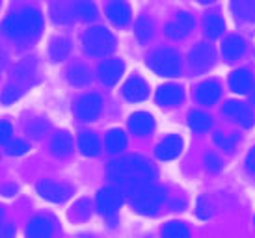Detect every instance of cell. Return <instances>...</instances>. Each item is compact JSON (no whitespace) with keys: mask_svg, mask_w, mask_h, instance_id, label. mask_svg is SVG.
Wrapping results in <instances>:
<instances>
[{"mask_svg":"<svg viewBox=\"0 0 255 238\" xmlns=\"http://www.w3.org/2000/svg\"><path fill=\"white\" fill-rule=\"evenodd\" d=\"M2 34L13 41H32L41 34L43 17L36 7H24L17 13H11L2 22Z\"/></svg>","mask_w":255,"mask_h":238,"instance_id":"obj_2","label":"cell"},{"mask_svg":"<svg viewBox=\"0 0 255 238\" xmlns=\"http://www.w3.org/2000/svg\"><path fill=\"white\" fill-rule=\"evenodd\" d=\"M78 149L86 156H97L101 151V141L93 132H82L78 136Z\"/></svg>","mask_w":255,"mask_h":238,"instance_id":"obj_25","label":"cell"},{"mask_svg":"<svg viewBox=\"0 0 255 238\" xmlns=\"http://www.w3.org/2000/svg\"><path fill=\"white\" fill-rule=\"evenodd\" d=\"M26 151H30V145L24 140H13L7 145V154H11V156H21Z\"/></svg>","mask_w":255,"mask_h":238,"instance_id":"obj_40","label":"cell"},{"mask_svg":"<svg viewBox=\"0 0 255 238\" xmlns=\"http://www.w3.org/2000/svg\"><path fill=\"white\" fill-rule=\"evenodd\" d=\"M130 15H132V9L125 2H110L107 6V17L116 26H125V24H128Z\"/></svg>","mask_w":255,"mask_h":238,"instance_id":"obj_20","label":"cell"},{"mask_svg":"<svg viewBox=\"0 0 255 238\" xmlns=\"http://www.w3.org/2000/svg\"><path fill=\"white\" fill-rule=\"evenodd\" d=\"M231 9L241 21L255 22V2H233Z\"/></svg>","mask_w":255,"mask_h":238,"instance_id":"obj_30","label":"cell"},{"mask_svg":"<svg viewBox=\"0 0 255 238\" xmlns=\"http://www.w3.org/2000/svg\"><path fill=\"white\" fill-rule=\"evenodd\" d=\"M67 80L73 86H84L90 82V71L82 63H73L71 67L67 69Z\"/></svg>","mask_w":255,"mask_h":238,"instance_id":"obj_28","label":"cell"},{"mask_svg":"<svg viewBox=\"0 0 255 238\" xmlns=\"http://www.w3.org/2000/svg\"><path fill=\"white\" fill-rule=\"evenodd\" d=\"M184 90L179 84H164L156 90L155 101L164 108H173L183 103Z\"/></svg>","mask_w":255,"mask_h":238,"instance_id":"obj_12","label":"cell"},{"mask_svg":"<svg viewBox=\"0 0 255 238\" xmlns=\"http://www.w3.org/2000/svg\"><path fill=\"white\" fill-rule=\"evenodd\" d=\"M107 173L112 181L120 182L121 186L127 182L134 181H155L156 179V169L153 164L138 154H128L123 156L120 160H114L108 164Z\"/></svg>","mask_w":255,"mask_h":238,"instance_id":"obj_1","label":"cell"},{"mask_svg":"<svg viewBox=\"0 0 255 238\" xmlns=\"http://www.w3.org/2000/svg\"><path fill=\"white\" fill-rule=\"evenodd\" d=\"M37 192L43 199L47 201H52V203H64L69 197L73 196V188L67 186V184H62V182H54V181H39L37 182Z\"/></svg>","mask_w":255,"mask_h":238,"instance_id":"obj_8","label":"cell"},{"mask_svg":"<svg viewBox=\"0 0 255 238\" xmlns=\"http://www.w3.org/2000/svg\"><path fill=\"white\" fill-rule=\"evenodd\" d=\"M105 143H107V149L110 153H121L123 149L127 147V136L121 128H112V130L107 132Z\"/></svg>","mask_w":255,"mask_h":238,"instance_id":"obj_27","label":"cell"},{"mask_svg":"<svg viewBox=\"0 0 255 238\" xmlns=\"http://www.w3.org/2000/svg\"><path fill=\"white\" fill-rule=\"evenodd\" d=\"M194 28V17L186 11H179L175 15V19L166 24V35L171 39H183L190 34V30Z\"/></svg>","mask_w":255,"mask_h":238,"instance_id":"obj_11","label":"cell"},{"mask_svg":"<svg viewBox=\"0 0 255 238\" xmlns=\"http://www.w3.org/2000/svg\"><path fill=\"white\" fill-rule=\"evenodd\" d=\"M71 52V41L67 37H54L49 43V58L52 62H62Z\"/></svg>","mask_w":255,"mask_h":238,"instance_id":"obj_24","label":"cell"},{"mask_svg":"<svg viewBox=\"0 0 255 238\" xmlns=\"http://www.w3.org/2000/svg\"><path fill=\"white\" fill-rule=\"evenodd\" d=\"M92 214V205H90V199L88 197H82L78 199L77 203L73 205L71 210H69V218L73 222H86Z\"/></svg>","mask_w":255,"mask_h":238,"instance_id":"obj_29","label":"cell"},{"mask_svg":"<svg viewBox=\"0 0 255 238\" xmlns=\"http://www.w3.org/2000/svg\"><path fill=\"white\" fill-rule=\"evenodd\" d=\"M153 22L149 21L147 17H140L138 22H136V37H138V41L140 43H147L151 37H153Z\"/></svg>","mask_w":255,"mask_h":238,"instance_id":"obj_34","label":"cell"},{"mask_svg":"<svg viewBox=\"0 0 255 238\" xmlns=\"http://www.w3.org/2000/svg\"><path fill=\"white\" fill-rule=\"evenodd\" d=\"M82 47L90 56H108L116 49V37L105 26H93L82 35Z\"/></svg>","mask_w":255,"mask_h":238,"instance_id":"obj_4","label":"cell"},{"mask_svg":"<svg viewBox=\"0 0 255 238\" xmlns=\"http://www.w3.org/2000/svg\"><path fill=\"white\" fill-rule=\"evenodd\" d=\"M123 71H125V65L121 60H107L99 65V80L105 86H114L120 82V78L123 77Z\"/></svg>","mask_w":255,"mask_h":238,"instance_id":"obj_14","label":"cell"},{"mask_svg":"<svg viewBox=\"0 0 255 238\" xmlns=\"http://www.w3.org/2000/svg\"><path fill=\"white\" fill-rule=\"evenodd\" d=\"M246 168H248L252 173H255V147L250 149L248 156H246Z\"/></svg>","mask_w":255,"mask_h":238,"instance_id":"obj_44","label":"cell"},{"mask_svg":"<svg viewBox=\"0 0 255 238\" xmlns=\"http://www.w3.org/2000/svg\"><path fill=\"white\" fill-rule=\"evenodd\" d=\"M73 15L84 19V21H93L97 17V7L93 6L92 2H77V4H73Z\"/></svg>","mask_w":255,"mask_h":238,"instance_id":"obj_33","label":"cell"},{"mask_svg":"<svg viewBox=\"0 0 255 238\" xmlns=\"http://www.w3.org/2000/svg\"><path fill=\"white\" fill-rule=\"evenodd\" d=\"M123 205V194L120 188L114 186H107L97 194V209L101 210V214L105 216H112Z\"/></svg>","mask_w":255,"mask_h":238,"instance_id":"obj_10","label":"cell"},{"mask_svg":"<svg viewBox=\"0 0 255 238\" xmlns=\"http://www.w3.org/2000/svg\"><path fill=\"white\" fill-rule=\"evenodd\" d=\"M49 130V125L41 121V119H36V121H30L28 125H26V132L32 136V138H43L45 134Z\"/></svg>","mask_w":255,"mask_h":238,"instance_id":"obj_37","label":"cell"},{"mask_svg":"<svg viewBox=\"0 0 255 238\" xmlns=\"http://www.w3.org/2000/svg\"><path fill=\"white\" fill-rule=\"evenodd\" d=\"M214 143L218 145V147H222L224 151H231L233 149V140L229 138V136H226V134H214Z\"/></svg>","mask_w":255,"mask_h":238,"instance_id":"obj_42","label":"cell"},{"mask_svg":"<svg viewBox=\"0 0 255 238\" xmlns=\"http://www.w3.org/2000/svg\"><path fill=\"white\" fill-rule=\"evenodd\" d=\"M190 65L192 69L196 71V73H205L207 69H211L216 62V52L211 45H207V43H199L196 45L194 49L190 50Z\"/></svg>","mask_w":255,"mask_h":238,"instance_id":"obj_9","label":"cell"},{"mask_svg":"<svg viewBox=\"0 0 255 238\" xmlns=\"http://www.w3.org/2000/svg\"><path fill=\"white\" fill-rule=\"evenodd\" d=\"M220 91H222V88H220V84L216 80H205V82H201V84L198 86L196 99H198V103H201V105L211 106L218 101Z\"/></svg>","mask_w":255,"mask_h":238,"instance_id":"obj_22","label":"cell"},{"mask_svg":"<svg viewBox=\"0 0 255 238\" xmlns=\"http://www.w3.org/2000/svg\"><path fill=\"white\" fill-rule=\"evenodd\" d=\"M22 93H24V91H21L19 88L7 84L6 88H4V93L0 95V101H2L4 105H11V103H15V101H17V99L22 97Z\"/></svg>","mask_w":255,"mask_h":238,"instance_id":"obj_38","label":"cell"},{"mask_svg":"<svg viewBox=\"0 0 255 238\" xmlns=\"http://www.w3.org/2000/svg\"><path fill=\"white\" fill-rule=\"evenodd\" d=\"M15 192H17V186H15V184H9V186H4V188H2V194L7 197H11Z\"/></svg>","mask_w":255,"mask_h":238,"instance_id":"obj_45","label":"cell"},{"mask_svg":"<svg viewBox=\"0 0 255 238\" xmlns=\"http://www.w3.org/2000/svg\"><path fill=\"white\" fill-rule=\"evenodd\" d=\"M246 50V41L241 35H229L222 41V56L227 62H235L244 54Z\"/></svg>","mask_w":255,"mask_h":238,"instance_id":"obj_18","label":"cell"},{"mask_svg":"<svg viewBox=\"0 0 255 238\" xmlns=\"http://www.w3.org/2000/svg\"><path fill=\"white\" fill-rule=\"evenodd\" d=\"M226 28V22L222 19V15L218 13H209L205 17V22H203V30H205V35L207 37H211V39H216L222 35Z\"/></svg>","mask_w":255,"mask_h":238,"instance_id":"obj_26","label":"cell"},{"mask_svg":"<svg viewBox=\"0 0 255 238\" xmlns=\"http://www.w3.org/2000/svg\"><path fill=\"white\" fill-rule=\"evenodd\" d=\"M50 149H52V154L58 156V158H65L69 156L73 151V140L67 132H58L52 136L50 140Z\"/></svg>","mask_w":255,"mask_h":238,"instance_id":"obj_23","label":"cell"},{"mask_svg":"<svg viewBox=\"0 0 255 238\" xmlns=\"http://www.w3.org/2000/svg\"><path fill=\"white\" fill-rule=\"evenodd\" d=\"M254 77L248 69H237L229 75V88L235 91V93H248V91L254 90Z\"/></svg>","mask_w":255,"mask_h":238,"instance_id":"obj_19","label":"cell"},{"mask_svg":"<svg viewBox=\"0 0 255 238\" xmlns=\"http://www.w3.org/2000/svg\"><path fill=\"white\" fill-rule=\"evenodd\" d=\"M250 99H252V103L255 105V86H254V90H252V95H250Z\"/></svg>","mask_w":255,"mask_h":238,"instance_id":"obj_46","label":"cell"},{"mask_svg":"<svg viewBox=\"0 0 255 238\" xmlns=\"http://www.w3.org/2000/svg\"><path fill=\"white\" fill-rule=\"evenodd\" d=\"M121 194L128 197L130 205L140 214H155L162 205L166 192L153 181H134L121 186Z\"/></svg>","mask_w":255,"mask_h":238,"instance_id":"obj_3","label":"cell"},{"mask_svg":"<svg viewBox=\"0 0 255 238\" xmlns=\"http://www.w3.org/2000/svg\"><path fill=\"white\" fill-rule=\"evenodd\" d=\"M183 140L175 136V134H171L168 138H164L155 149V154L158 160H173V158H177L179 154L183 153Z\"/></svg>","mask_w":255,"mask_h":238,"instance_id":"obj_15","label":"cell"},{"mask_svg":"<svg viewBox=\"0 0 255 238\" xmlns=\"http://www.w3.org/2000/svg\"><path fill=\"white\" fill-rule=\"evenodd\" d=\"M54 233V227L50 224V220L43 216L32 218L26 225V238H50Z\"/></svg>","mask_w":255,"mask_h":238,"instance_id":"obj_21","label":"cell"},{"mask_svg":"<svg viewBox=\"0 0 255 238\" xmlns=\"http://www.w3.org/2000/svg\"><path fill=\"white\" fill-rule=\"evenodd\" d=\"M13 134V126L9 125L7 121H0V145H4L6 141H9Z\"/></svg>","mask_w":255,"mask_h":238,"instance_id":"obj_43","label":"cell"},{"mask_svg":"<svg viewBox=\"0 0 255 238\" xmlns=\"http://www.w3.org/2000/svg\"><path fill=\"white\" fill-rule=\"evenodd\" d=\"M15 225L6 220V212L0 209V238H13Z\"/></svg>","mask_w":255,"mask_h":238,"instance_id":"obj_39","label":"cell"},{"mask_svg":"<svg viewBox=\"0 0 255 238\" xmlns=\"http://www.w3.org/2000/svg\"><path fill=\"white\" fill-rule=\"evenodd\" d=\"M121 93H123V97L127 99V101H130V103H140V101H145V99H147L149 86L142 77H130L127 82L123 84Z\"/></svg>","mask_w":255,"mask_h":238,"instance_id":"obj_13","label":"cell"},{"mask_svg":"<svg viewBox=\"0 0 255 238\" xmlns=\"http://www.w3.org/2000/svg\"><path fill=\"white\" fill-rule=\"evenodd\" d=\"M205 166L211 173H218L220 169H222V160H220L214 153H207L205 154Z\"/></svg>","mask_w":255,"mask_h":238,"instance_id":"obj_41","label":"cell"},{"mask_svg":"<svg viewBox=\"0 0 255 238\" xmlns=\"http://www.w3.org/2000/svg\"><path fill=\"white\" fill-rule=\"evenodd\" d=\"M147 65L160 77H179L183 63L177 50L173 49H158L147 58Z\"/></svg>","mask_w":255,"mask_h":238,"instance_id":"obj_5","label":"cell"},{"mask_svg":"<svg viewBox=\"0 0 255 238\" xmlns=\"http://www.w3.org/2000/svg\"><path fill=\"white\" fill-rule=\"evenodd\" d=\"M224 114L229 116L231 119H235V121H239V123H241L242 126H246V128L254 126V123H255V118H254V114H252V110H250L246 105L237 103V101H227L226 105H224Z\"/></svg>","mask_w":255,"mask_h":238,"instance_id":"obj_16","label":"cell"},{"mask_svg":"<svg viewBox=\"0 0 255 238\" xmlns=\"http://www.w3.org/2000/svg\"><path fill=\"white\" fill-rule=\"evenodd\" d=\"M101 108H103V99L97 93H86L82 97H78V101L75 103V116L80 121H95L99 118Z\"/></svg>","mask_w":255,"mask_h":238,"instance_id":"obj_7","label":"cell"},{"mask_svg":"<svg viewBox=\"0 0 255 238\" xmlns=\"http://www.w3.org/2000/svg\"><path fill=\"white\" fill-rule=\"evenodd\" d=\"M188 125L192 130L196 132H205L207 128L211 126V118L205 112H199V110H192L188 114Z\"/></svg>","mask_w":255,"mask_h":238,"instance_id":"obj_31","label":"cell"},{"mask_svg":"<svg viewBox=\"0 0 255 238\" xmlns=\"http://www.w3.org/2000/svg\"><path fill=\"white\" fill-rule=\"evenodd\" d=\"M37 80V63L36 60H24L19 65H15V69L11 71V80L9 84L19 88L21 91L28 90L36 84Z\"/></svg>","mask_w":255,"mask_h":238,"instance_id":"obj_6","label":"cell"},{"mask_svg":"<svg viewBox=\"0 0 255 238\" xmlns=\"http://www.w3.org/2000/svg\"><path fill=\"white\" fill-rule=\"evenodd\" d=\"M162 238H190V231L181 222H168L162 227Z\"/></svg>","mask_w":255,"mask_h":238,"instance_id":"obj_32","label":"cell"},{"mask_svg":"<svg viewBox=\"0 0 255 238\" xmlns=\"http://www.w3.org/2000/svg\"><path fill=\"white\" fill-rule=\"evenodd\" d=\"M213 203H211V199L209 197H199L198 199V205H196V216L199 218V220H207V218L213 216Z\"/></svg>","mask_w":255,"mask_h":238,"instance_id":"obj_35","label":"cell"},{"mask_svg":"<svg viewBox=\"0 0 255 238\" xmlns=\"http://www.w3.org/2000/svg\"><path fill=\"white\" fill-rule=\"evenodd\" d=\"M50 9H52V15H54L56 21H60V22L71 21L69 17H73V6H67V4H54Z\"/></svg>","mask_w":255,"mask_h":238,"instance_id":"obj_36","label":"cell"},{"mask_svg":"<svg viewBox=\"0 0 255 238\" xmlns=\"http://www.w3.org/2000/svg\"><path fill=\"white\" fill-rule=\"evenodd\" d=\"M128 128L136 136H145L155 128V119L147 112H134L128 118Z\"/></svg>","mask_w":255,"mask_h":238,"instance_id":"obj_17","label":"cell"}]
</instances>
